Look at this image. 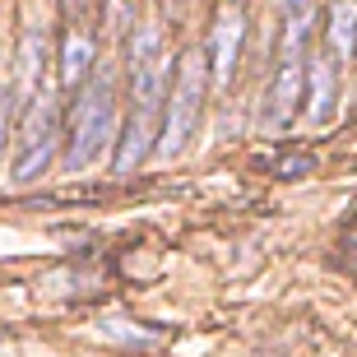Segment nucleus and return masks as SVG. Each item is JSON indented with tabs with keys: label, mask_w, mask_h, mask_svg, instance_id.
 Wrapping results in <instances>:
<instances>
[{
	"label": "nucleus",
	"mask_w": 357,
	"mask_h": 357,
	"mask_svg": "<svg viewBox=\"0 0 357 357\" xmlns=\"http://www.w3.org/2000/svg\"><path fill=\"white\" fill-rule=\"evenodd\" d=\"M130 107L126 126L116 135V172H135L139 162L158 149V126H162V102H167V56H162V33L153 24L135 28L130 38Z\"/></svg>",
	"instance_id": "obj_1"
},
{
	"label": "nucleus",
	"mask_w": 357,
	"mask_h": 357,
	"mask_svg": "<svg viewBox=\"0 0 357 357\" xmlns=\"http://www.w3.org/2000/svg\"><path fill=\"white\" fill-rule=\"evenodd\" d=\"M209 52L204 47H185L176 56L172 84H167V102H162V126H158V158H176L185 139L195 135L204 98H209Z\"/></svg>",
	"instance_id": "obj_2"
},
{
	"label": "nucleus",
	"mask_w": 357,
	"mask_h": 357,
	"mask_svg": "<svg viewBox=\"0 0 357 357\" xmlns=\"http://www.w3.org/2000/svg\"><path fill=\"white\" fill-rule=\"evenodd\" d=\"M66 167L84 172L116 144V84L112 75H98L79 89L75 107H70V130H66Z\"/></svg>",
	"instance_id": "obj_3"
},
{
	"label": "nucleus",
	"mask_w": 357,
	"mask_h": 357,
	"mask_svg": "<svg viewBox=\"0 0 357 357\" xmlns=\"http://www.w3.org/2000/svg\"><path fill=\"white\" fill-rule=\"evenodd\" d=\"M56 149H61V98H56L52 84H42L24 107V121H19V139H14V181L28 185L38 181L47 167H52Z\"/></svg>",
	"instance_id": "obj_4"
},
{
	"label": "nucleus",
	"mask_w": 357,
	"mask_h": 357,
	"mask_svg": "<svg viewBox=\"0 0 357 357\" xmlns=\"http://www.w3.org/2000/svg\"><path fill=\"white\" fill-rule=\"evenodd\" d=\"M241 38H246V19L241 10H218V24H213V84L223 89L232 79V70H237V52H241Z\"/></svg>",
	"instance_id": "obj_5"
},
{
	"label": "nucleus",
	"mask_w": 357,
	"mask_h": 357,
	"mask_svg": "<svg viewBox=\"0 0 357 357\" xmlns=\"http://www.w3.org/2000/svg\"><path fill=\"white\" fill-rule=\"evenodd\" d=\"M297 98H302V66L297 61H283V70L274 75L269 84V98H265V130H283L297 112Z\"/></svg>",
	"instance_id": "obj_6"
},
{
	"label": "nucleus",
	"mask_w": 357,
	"mask_h": 357,
	"mask_svg": "<svg viewBox=\"0 0 357 357\" xmlns=\"http://www.w3.org/2000/svg\"><path fill=\"white\" fill-rule=\"evenodd\" d=\"M93 56H98L93 38L84 28H70L66 42H61V61H56V89H79L93 70Z\"/></svg>",
	"instance_id": "obj_7"
},
{
	"label": "nucleus",
	"mask_w": 357,
	"mask_h": 357,
	"mask_svg": "<svg viewBox=\"0 0 357 357\" xmlns=\"http://www.w3.org/2000/svg\"><path fill=\"white\" fill-rule=\"evenodd\" d=\"M334 112V61L330 56H316L306 66V116L316 121H330Z\"/></svg>",
	"instance_id": "obj_8"
},
{
	"label": "nucleus",
	"mask_w": 357,
	"mask_h": 357,
	"mask_svg": "<svg viewBox=\"0 0 357 357\" xmlns=\"http://www.w3.org/2000/svg\"><path fill=\"white\" fill-rule=\"evenodd\" d=\"M330 47L339 61L357 52V0H334L330 5Z\"/></svg>",
	"instance_id": "obj_9"
},
{
	"label": "nucleus",
	"mask_w": 357,
	"mask_h": 357,
	"mask_svg": "<svg viewBox=\"0 0 357 357\" xmlns=\"http://www.w3.org/2000/svg\"><path fill=\"white\" fill-rule=\"evenodd\" d=\"M10 116H14V89L0 84V149H5V139H10Z\"/></svg>",
	"instance_id": "obj_10"
},
{
	"label": "nucleus",
	"mask_w": 357,
	"mask_h": 357,
	"mask_svg": "<svg viewBox=\"0 0 357 357\" xmlns=\"http://www.w3.org/2000/svg\"><path fill=\"white\" fill-rule=\"evenodd\" d=\"M61 10L70 14L75 28H84V19H93V10H98V0H61Z\"/></svg>",
	"instance_id": "obj_11"
},
{
	"label": "nucleus",
	"mask_w": 357,
	"mask_h": 357,
	"mask_svg": "<svg viewBox=\"0 0 357 357\" xmlns=\"http://www.w3.org/2000/svg\"><path fill=\"white\" fill-rule=\"evenodd\" d=\"M344 265H348V274H357V223L344 232Z\"/></svg>",
	"instance_id": "obj_12"
},
{
	"label": "nucleus",
	"mask_w": 357,
	"mask_h": 357,
	"mask_svg": "<svg viewBox=\"0 0 357 357\" xmlns=\"http://www.w3.org/2000/svg\"><path fill=\"white\" fill-rule=\"evenodd\" d=\"M283 5H288V10L297 14V10H302V5H306V0H283Z\"/></svg>",
	"instance_id": "obj_13"
},
{
	"label": "nucleus",
	"mask_w": 357,
	"mask_h": 357,
	"mask_svg": "<svg viewBox=\"0 0 357 357\" xmlns=\"http://www.w3.org/2000/svg\"><path fill=\"white\" fill-rule=\"evenodd\" d=\"M112 5H116V14H126V10H130V0H112Z\"/></svg>",
	"instance_id": "obj_14"
}]
</instances>
